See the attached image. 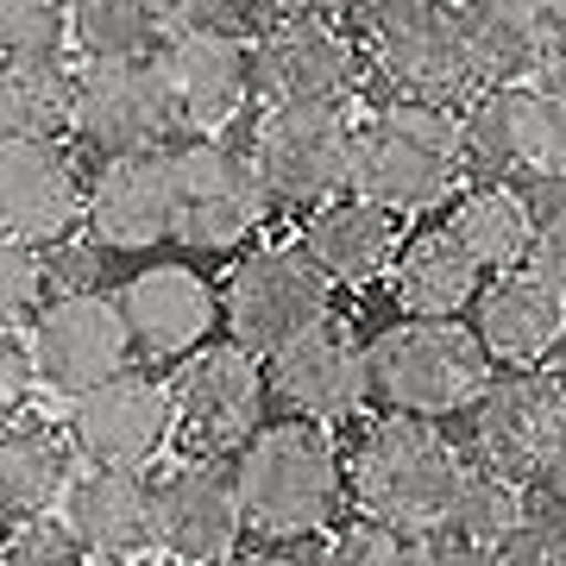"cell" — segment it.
Wrapping results in <instances>:
<instances>
[{"label":"cell","mask_w":566,"mask_h":566,"mask_svg":"<svg viewBox=\"0 0 566 566\" xmlns=\"http://www.w3.org/2000/svg\"><path fill=\"white\" fill-rule=\"evenodd\" d=\"M227 479L240 497V523L259 528L264 542H303L334 523L346 497L340 453L315 422H259L240 441Z\"/></svg>","instance_id":"1"},{"label":"cell","mask_w":566,"mask_h":566,"mask_svg":"<svg viewBox=\"0 0 566 566\" xmlns=\"http://www.w3.org/2000/svg\"><path fill=\"white\" fill-rule=\"evenodd\" d=\"M340 472H346V491H353L359 516L409 535V528H441L447 497L460 485L465 460L434 422L385 416V422H371L359 434V447H353V460Z\"/></svg>","instance_id":"2"},{"label":"cell","mask_w":566,"mask_h":566,"mask_svg":"<svg viewBox=\"0 0 566 566\" xmlns=\"http://www.w3.org/2000/svg\"><path fill=\"white\" fill-rule=\"evenodd\" d=\"M465 151H460V120L453 107H422V102H390L365 126H353V182L359 202L385 214H416L441 202L460 182Z\"/></svg>","instance_id":"3"},{"label":"cell","mask_w":566,"mask_h":566,"mask_svg":"<svg viewBox=\"0 0 566 566\" xmlns=\"http://www.w3.org/2000/svg\"><path fill=\"white\" fill-rule=\"evenodd\" d=\"M491 385V359L460 322H397L365 346V397L409 422L465 416Z\"/></svg>","instance_id":"4"},{"label":"cell","mask_w":566,"mask_h":566,"mask_svg":"<svg viewBox=\"0 0 566 566\" xmlns=\"http://www.w3.org/2000/svg\"><path fill=\"white\" fill-rule=\"evenodd\" d=\"M359 44L315 7L264 20L245 51V88L259 107H346L359 95Z\"/></svg>","instance_id":"5"},{"label":"cell","mask_w":566,"mask_h":566,"mask_svg":"<svg viewBox=\"0 0 566 566\" xmlns=\"http://www.w3.org/2000/svg\"><path fill=\"white\" fill-rule=\"evenodd\" d=\"M371 70L397 102L453 107L479 82L465 70L453 0H371Z\"/></svg>","instance_id":"6"},{"label":"cell","mask_w":566,"mask_h":566,"mask_svg":"<svg viewBox=\"0 0 566 566\" xmlns=\"http://www.w3.org/2000/svg\"><path fill=\"white\" fill-rule=\"evenodd\" d=\"M245 158L271 202L322 208L353 182V114L346 107H264Z\"/></svg>","instance_id":"7"},{"label":"cell","mask_w":566,"mask_h":566,"mask_svg":"<svg viewBox=\"0 0 566 566\" xmlns=\"http://www.w3.org/2000/svg\"><path fill=\"white\" fill-rule=\"evenodd\" d=\"M164 164H170V202H177L170 233L189 245H202V252L240 245L264 221V208H271L259 170L245 158V145L189 139L177 151H164Z\"/></svg>","instance_id":"8"},{"label":"cell","mask_w":566,"mask_h":566,"mask_svg":"<svg viewBox=\"0 0 566 566\" xmlns=\"http://www.w3.org/2000/svg\"><path fill=\"white\" fill-rule=\"evenodd\" d=\"M221 315L233 346H245L252 359H271L303 327L327 322V277L303 259V245H264L233 271Z\"/></svg>","instance_id":"9"},{"label":"cell","mask_w":566,"mask_h":566,"mask_svg":"<svg viewBox=\"0 0 566 566\" xmlns=\"http://www.w3.org/2000/svg\"><path fill=\"white\" fill-rule=\"evenodd\" d=\"M264 422V365L233 340L196 346L170 385V434L189 453H227Z\"/></svg>","instance_id":"10"},{"label":"cell","mask_w":566,"mask_h":566,"mask_svg":"<svg viewBox=\"0 0 566 566\" xmlns=\"http://www.w3.org/2000/svg\"><path fill=\"white\" fill-rule=\"evenodd\" d=\"M566 441V397L554 371H510L491 378L472 403V465H485L497 479L528 485L554 447Z\"/></svg>","instance_id":"11"},{"label":"cell","mask_w":566,"mask_h":566,"mask_svg":"<svg viewBox=\"0 0 566 566\" xmlns=\"http://www.w3.org/2000/svg\"><path fill=\"white\" fill-rule=\"evenodd\" d=\"M170 441V390L151 371H114L70 409V447L107 472H145Z\"/></svg>","instance_id":"12"},{"label":"cell","mask_w":566,"mask_h":566,"mask_svg":"<svg viewBox=\"0 0 566 566\" xmlns=\"http://www.w3.org/2000/svg\"><path fill=\"white\" fill-rule=\"evenodd\" d=\"M25 353H32V371H39L51 390H63V397H82V390L107 385L114 371L133 365L120 308H114L107 290H76V296L44 303Z\"/></svg>","instance_id":"13"},{"label":"cell","mask_w":566,"mask_h":566,"mask_svg":"<svg viewBox=\"0 0 566 566\" xmlns=\"http://www.w3.org/2000/svg\"><path fill=\"white\" fill-rule=\"evenodd\" d=\"M70 126L102 158H139V151H164L177 120H170V102H164L158 76H151V57H126V63L76 70Z\"/></svg>","instance_id":"14"},{"label":"cell","mask_w":566,"mask_h":566,"mask_svg":"<svg viewBox=\"0 0 566 566\" xmlns=\"http://www.w3.org/2000/svg\"><path fill=\"white\" fill-rule=\"evenodd\" d=\"M264 397H277L290 422H346L365 403V340L340 322L303 327L290 346L271 353Z\"/></svg>","instance_id":"15"},{"label":"cell","mask_w":566,"mask_h":566,"mask_svg":"<svg viewBox=\"0 0 566 566\" xmlns=\"http://www.w3.org/2000/svg\"><path fill=\"white\" fill-rule=\"evenodd\" d=\"M460 151L485 182H566L554 170L542 82H497L479 88L460 120Z\"/></svg>","instance_id":"16"},{"label":"cell","mask_w":566,"mask_h":566,"mask_svg":"<svg viewBox=\"0 0 566 566\" xmlns=\"http://www.w3.org/2000/svg\"><path fill=\"white\" fill-rule=\"evenodd\" d=\"M151 76H158L170 120L196 126L202 139H214L227 120H240L245 107V39H221V32H164L151 51Z\"/></svg>","instance_id":"17"},{"label":"cell","mask_w":566,"mask_h":566,"mask_svg":"<svg viewBox=\"0 0 566 566\" xmlns=\"http://www.w3.org/2000/svg\"><path fill=\"white\" fill-rule=\"evenodd\" d=\"M82 221V170L57 139H0V233L63 245Z\"/></svg>","instance_id":"18"},{"label":"cell","mask_w":566,"mask_h":566,"mask_svg":"<svg viewBox=\"0 0 566 566\" xmlns=\"http://www.w3.org/2000/svg\"><path fill=\"white\" fill-rule=\"evenodd\" d=\"M120 327L126 346L151 365H177L214 334V290L189 264H145L120 283Z\"/></svg>","instance_id":"19"},{"label":"cell","mask_w":566,"mask_h":566,"mask_svg":"<svg viewBox=\"0 0 566 566\" xmlns=\"http://www.w3.org/2000/svg\"><path fill=\"white\" fill-rule=\"evenodd\" d=\"M566 0H453L465 70L479 88L528 82L554 70V25Z\"/></svg>","instance_id":"20"},{"label":"cell","mask_w":566,"mask_h":566,"mask_svg":"<svg viewBox=\"0 0 566 566\" xmlns=\"http://www.w3.org/2000/svg\"><path fill=\"white\" fill-rule=\"evenodd\" d=\"M240 528L245 523H240V497H233L227 465L196 460L151 485V542L177 566H208L233 554Z\"/></svg>","instance_id":"21"},{"label":"cell","mask_w":566,"mask_h":566,"mask_svg":"<svg viewBox=\"0 0 566 566\" xmlns=\"http://www.w3.org/2000/svg\"><path fill=\"white\" fill-rule=\"evenodd\" d=\"M82 221H88L102 252H145V245L170 240L177 202H170V164H164V151L107 158L88 177V189H82Z\"/></svg>","instance_id":"22"},{"label":"cell","mask_w":566,"mask_h":566,"mask_svg":"<svg viewBox=\"0 0 566 566\" xmlns=\"http://www.w3.org/2000/svg\"><path fill=\"white\" fill-rule=\"evenodd\" d=\"M472 303H479V315H472L479 353L510 365V371H535L547 353L566 346V303L528 271V264L497 271V283H485Z\"/></svg>","instance_id":"23"},{"label":"cell","mask_w":566,"mask_h":566,"mask_svg":"<svg viewBox=\"0 0 566 566\" xmlns=\"http://www.w3.org/2000/svg\"><path fill=\"white\" fill-rule=\"evenodd\" d=\"M63 528L88 560L126 566L133 554L151 547V485L145 472H107L88 465L63 491Z\"/></svg>","instance_id":"24"},{"label":"cell","mask_w":566,"mask_h":566,"mask_svg":"<svg viewBox=\"0 0 566 566\" xmlns=\"http://www.w3.org/2000/svg\"><path fill=\"white\" fill-rule=\"evenodd\" d=\"M76 479L70 441L39 416H7L0 428V523H44Z\"/></svg>","instance_id":"25"},{"label":"cell","mask_w":566,"mask_h":566,"mask_svg":"<svg viewBox=\"0 0 566 566\" xmlns=\"http://www.w3.org/2000/svg\"><path fill=\"white\" fill-rule=\"evenodd\" d=\"M397 214L371 202H322L303 227V259L322 271L327 283H371L385 277L397 259Z\"/></svg>","instance_id":"26"},{"label":"cell","mask_w":566,"mask_h":566,"mask_svg":"<svg viewBox=\"0 0 566 566\" xmlns=\"http://www.w3.org/2000/svg\"><path fill=\"white\" fill-rule=\"evenodd\" d=\"M479 277H485V271L465 259L441 227L403 240L397 259H390V283H397V303H403L409 322H453V315L479 296Z\"/></svg>","instance_id":"27"},{"label":"cell","mask_w":566,"mask_h":566,"mask_svg":"<svg viewBox=\"0 0 566 566\" xmlns=\"http://www.w3.org/2000/svg\"><path fill=\"white\" fill-rule=\"evenodd\" d=\"M441 233L460 245L479 271H516V264L528 259L535 214H528L516 182H472L460 202H453V214H447Z\"/></svg>","instance_id":"28"},{"label":"cell","mask_w":566,"mask_h":566,"mask_svg":"<svg viewBox=\"0 0 566 566\" xmlns=\"http://www.w3.org/2000/svg\"><path fill=\"white\" fill-rule=\"evenodd\" d=\"M70 95L76 70H63V57H0V139H57Z\"/></svg>","instance_id":"29"},{"label":"cell","mask_w":566,"mask_h":566,"mask_svg":"<svg viewBox=\"0 0 566 566\" xmlns=\"http://www.w3.org/2000/svg\"><path fill=\"white\" fill-rule=\"evenodd\" d=\"M523 516H528V485L497 479V472H485V465L465 460L460 485H453V497H447L441 535H447V542H465V547H485V554H497V542H504Z\"/></svg>","instance_id":"30"},{"label":"cell","mask_w":566,"mask_h":566,"mask_svg":"<svg viewBox=\"0 0 566 566\" xmlns=\"http://www.w3.org/2000/svg\"><path fill=\"white\" fill-rule=\"evenodd\" d=\"M70 39L88 51V63H126L151 57L164 39L158 0H63Z\"/></svg>","instance_id":"31"},{"label":"cell","mask_w":566,"mask_h":566,"mask_svg":"<svg viewBox=\"0 0 566 566\" xmlns=\"http://www.w3.org/2000/svg\"><path fill=\"white\" fill-rule=\"evenodd\" d=\"M535 233H528V271L566 303V182H528L523 189Z\"/></svg>","instance_id":"32"},{"label":"cell","mask_w":566,"mask_h":566,"mask_svg":"<svg viewBox=\"0 0 566 566\" xmlns=\"http://www.w3.org/2000/svg\"><path fill=\"white\" fill-rule=\"evenodd\" d=\"M63 32V0H0V57H57Z\"/></svg>","instance_id":"33"},{"label":"cell","mask_w":566,"mask_h":566,"mask_svg":"<svg viewBox=\"0 0 566 566\" xmlns=\"http://www.w3.org/2000/svg\"><path fill=\"white\" fill-rule=\"evenodd\" d=\"M416 560V542H409L403 528H385L371 523V516H353L346 528H334L322 547V560L315 566H409Z\"/></svg>","instance_id":"34"},{"label":"cell","mask_w":566,"mask_h":566,"mask_svg":"<svg viewBox=\"0 0 566 566\" xmlns=\"http://www.w3.org/2000/svg\"><path fill=\"white\" fill-rule=\"evenodd\" d=\"M497 566H566V516L528 504V516L497 542Z\"/></svg>","instance_id":"35"},{"label":"cell","mask_w":566,"mask_h":566,"mask_svg":"<svg viewBox=\"0 0 566 566\" xmlns=\"http://www.w3.org/2000/svg\"><path fill=\"white\" fill-rule=\"evenodd\" d=\"M39 296H44V252L13 240V233H0V322L39 308Z\"/></svg>","instance_id":"36"},{"label":"cell","mask_w":566,"mask_h":566,"mask_svg":"<svg viewBox=\"0 0 566 566\" xmlns=\"http://www.w3.org/2000/svg\"><path fill=\"white\" fill-rule=\"evenodd\" d=\"M0 566H88V554L70 542V528L44 516V523H20L13 542H0Z\"/></svg>","instance_id":"37"},{"label":"cell","mask_w":566,"mask_h":566,"mask_svg":"<svg viewBox=\"0 0 566 566\" xmlns=\"http://www.w3.org/2000/svg\"><path fill=\"white\" fill-rule=\"evenodd\" d=\"M102 277V252L95 245H44V290H57V296H76V290H95Z\"/></svg>","instance_id":"38"},{"label":"cell","mask_w":566,"mask_h":566,"mask_svg":"<svg viewBox=\"0 0 566 566\" xmlns=\"http://www.w3.org/2000/svg\"><path fill=\"white\" fill-rule=\"evenodd\" d=\"M32 385H39V371H32V353H25V340L0 327V422H7V416H20L25 397H32Z\"/></svg>","instance_id":"39"},{"label":"cell","mask_w":566,"mask_h":566,"mask_svg":"<svg viewBox=\"0 0 566 566\" xmlns=\"http://www.w3.org/2000/svg\"><path fill=\"white\" fill-rule=\"evenodd\" d=\"M409 566H497V554H485V547H465V542H447V535H434V542L416 547V560Z\"/></svg>","instance_id":"40"},{"label":"cell","mask_w":566,"mask_h":566,"mask_svg":"<svg viewBox=\"0 0 566 566\" xmlns=\"http://www.w3.org/2000/svg\"><path fill=\"white\" fill-rule=\"evenodd\" d=\"M528 485H535V504H542V510H554V516H566V441L554 447V460H547L542 472L528 479Z\"/></svg>","instance_id":"41"},{"label":"cell","mask_w":566,"mask_h":566,"mask_svg":"<svg viewBox=\"0 0 566 566\" xmlns=\"http://www.w3.org/2000/svg\"><path fill=\"white\" fill-rule=\"evenodd\" d=\"M542 107H547V139H554V170L566 177V82H542Z\"/></svg>","instance_id":"42"},{"label":"cell","mask_w":566,"mask_h":566,"mask_svg":"<svg viewBox=\"0 0 566 566\" xmlns=\"http://www.w3.org/2000/svg\"><path fill=\"white\" fill-rule=\"evenodd\" d=\"M208 566H296V560H290V554H277V547H252V554H240V547H233V554H221V560H208Z\"/></svg>","instance_id":"43"},{"label":"cell","mask_w":566,"mask_h":566,"mask_svg":"<svg viewBox=\"0 0 566 566\" xmlns=\"http://www.w3.org/2000/svg\"><path fill=\"white\" fill-rule=\"evenodd\" d=\"M315 13H322V20H365V13H371V0H315Z\"/></svg>","instance_id":"44"},{"label":"cell","mask_w":566,"mask_h":566,"mask_svg":"<svg viewBox=\"0 0 566 566\" xmlns=\"http://www.w3.org/2000/svg\"><path fill=\"white\" fill-rule=\"evenodd\" d=\"M308 0H252V13L259 20H283V13H303Z\"/></svg>","instance_id":"45"},{"label":"cell","mask_w":566,"mask_h":566,"mask_svg":"<svg viewBox=\"0 0 566 566\" xmlns=\"http://www.w3.org/2000/svg\"><path fill=\"white\" fill-rule=\"evenodd\" d=\"M554 70H566V7H560V25H554Z\"/></svg>","instance_id":"46"},{"label":"cell","mask_w":566,"mask_h":566,"mask_svg":"<svg viewBox=\"0 0 566 566\" xmlns=\"http://www.w3.org/2000/svg\"><path fill=\"white\" fill-rule=\"evenodd\" d=\"M554 385H560V397H566V359H560V371H554Z\"/></svg>","instance_id":"47"}]
</instances>
